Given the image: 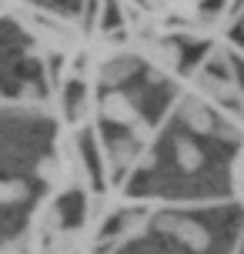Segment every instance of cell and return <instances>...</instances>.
Returning a JSON list of instances; mask_svg holds the SVG:
<instances>
[{
	"label": "cell",
	"instance_id": "4",
	"mask_svg": "<svg viewBox=\"0 0 244 254\" xmlns=\"http://www.w3.org/2000/svg\"><path fill=\"white\" fill-rule=\"evenodd\" d=\"M20 197H27L24 184H17V181H0V204L3 201H20Z\"/></svg>",
	"mask_w": 244,
	"mask_h": 254
},
{
	"label": "cell",
	"instance_id": "6",
	"mask_svg": "<svg viewBox=\"0 0 244 254\" xmlns=\"http://www.w3.org/2000/svg\"><path fill=\"white\" fill-rule=\"evenodd\" d=\"M0 254H20V244H17V241H7V244H0Z\"/></svg>",
	"mask_w": 244,
	"mask_h": 254
},
{
	"label": "cell",
	"instance_id": "5",
	"mask_svg": "<svg viewBox=\"0 0 244 254\" xmlns=\"http://www.w3.org/2000/svg\"><path fill=\"white\" fill-rule=\"evenodd\" d=\"M40 178L54 181V188H61V184H64V174H61V167L54 164V161H44V164H40Z\"/></svg>",
	"mask_w": 244,
	"mask_h": 254
},
{
	"label": "cell",
	"instance_id": "2",
	"mask_svg": "<svg viewBox=\"0 0 244 254\" xmlns=\"http://www.w3.org/2000/svg\"><path fill=\"white\" fill-rule=\"evenodd\" d=\"M231 188H234V197L244 207V144H241V151H238V157H234V164H231Z\"/></svg>",
	"mask_w": 244,
	"mask_h": 254
},
{
	"label": "cell",
	"instance_id": "1",
	"mask_svg": "<svg viewBox=\"0 0 244 254\" xmlns=\"http://www.w3.org/2000/svg\"><path fill=\"white\" fill-rule=\"evenodd\" d=\"M101 111L107 121H117V124H134L137 121V111L130 107V101L124 94H107V101L101 104Z\"/></svg>",
	"mask_w": 244,
	"mask_h": 254
},
{
	"label": "cell",
	"instance_id": "3",
	"mask_svg": "<svg viewBox=\"0 0 244 254\" xmlns=\"http://www.w3.org/2000/svg\"><path fill=\"white\" fill-rule=\"evenodd\" d=\"M178 161L187 167V171H194V167L201 164V154H197V147H191L187 140H178Z\"/></svg>",
	"mask_w": 244,
	"mask_h": 254
}]
</instances>
